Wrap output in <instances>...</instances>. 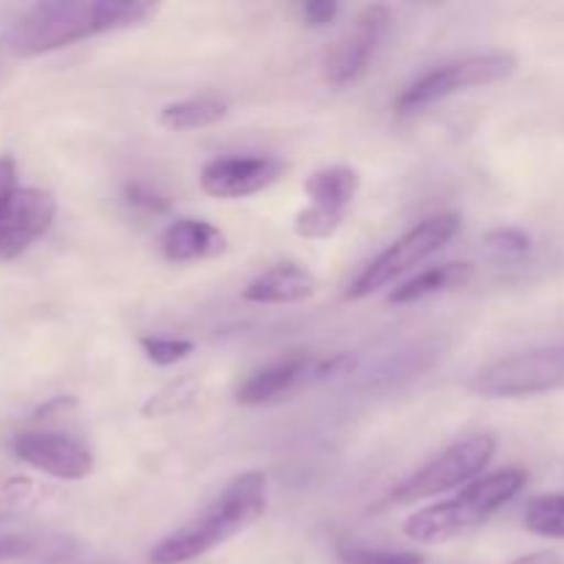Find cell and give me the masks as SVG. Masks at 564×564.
I'll list each match as a JSON object with an SVG mask.
<instances>
[{
    "label": "cell",
    "instance_id": "6da1fadb",
    "mask_svg": "<svg viewBox=\"0 0 564 564\" xmlns=\"http://www.w3.org/2000/svg\"><path fill=\"white\" fill-rule=\"evenodd\" d=\"M158 14L147 0H47L22 11L6 31V50L20 58L53 53L83 39L127 31Z\"/></svg>",
    "mask_w": 564,
    "mask_h": 564
},
{
    "label": "cell",
    "instance_id": "7a4b0ae2",
    "mask_svg": "<svg viewBox=\"0 0 564 564\" xmlns=\"http://www.w3.org/2000/svg\"><path fill=\"white\" fill-rule=\"evenodd\" d=\"M268 510V479L259 471H246L226 485L224 494L204 507L198 516L182 523L174 534L160 540L149 554L152 564H185L229 543Z\"/></svg>",
    "mask_w": 564,
    "mask_h": 564
},
{
    "label": "cell",
    "instance_id": "3957f363",
    "mask_svg": "<svg viewBox=\"0 0 564 564\" xmlns=\"http://www.w3.org/2000/svg\"><path fill=\"white\" fill-rule=\"evenodd\" d=\"M527 485V471L521 468H501L468 485L463 494L427 507L405 521V534L422 545L449 543L471 529L482 527L499 507L516 499Z\"/></svg>",
    "mask_w": 564,
    "mask_h": 564
},
{
    "label": "cell",
    "instance_id": "277c9868",
    "mask_svg": "<svg viewBox=\"0 0 564 564\" xmlns=\"http://www.w3.org/2000/svg\"><path fill=\"white\" fill-rule=\"evenodd\" d=\"M564 389V345L534 347L479 369L471 391L488 400H521Z\"/></svg>",
    "mask_w": 564,
    "mask_h": 564
},
{
    "label": "cell",
    "instance_id": "5b68a950",
    "mask_svg": "<svg viewBox=\"0 0 564 564\" xmlns=\"http://www.w3.org/2000/svg\"><path fill=\"white\" fill-rule=\"evenodd\" d=\"M457 231H460V218L455 213L430 215L422 224L413 226L411 231H405L394 246L386 248L372 264H367V270L350 284L347 297L350 301H361V297L383 290L391 281H397L408 270L416 268L419 262H424L435 251H441Z\"/></svg>",
    "mask_w": 564,
    "mask_h": 564
},
{
    "label": "cell",
    "instance_id": "8992f818",
    "mask_svg": "<svg viewBox=\"0 0 564 564\" xmlns=\"http://www.w3.org/2000/svg\"><path fill=\"white\" fill-rule=\"evenodd\" d=\"M518 69V58L512 53H485L471 55V58L455 61V64L438 66L419 77L411 88L400 94L397 99V113L408 116L424 110L427 105L441 102L446 97L468 91V88H482L490 83L507 80Z\"/></svg>",
    "mask_w": 564,
    "mask_h": 564
},
{
    "label": "cell",
    "instance_id": "52a82bcc",
    "mask_svg": "<svg viewBox=\"0 0 564 564\" xmlns=\"http://www.w3.org/2000/svg\"><path fill=\"white\" fill-rule=\"evenodd\" d=\"M496 455V441L490 435H474V438L460 441V444L449 446L441 452L433 463L408 477L405 482L397 485L391 490L389 499L394 505H416V501L433 499V496L446 494V490L457 488V485L471 482L474 477L482 474L490 457Z\"/></svg>",
    "mask_w": 564,
    "mask_h": 564
},
{
    "label": "cell",
    "instance_id": "ba28073f",
    "mask_svg": "<svg viewBox=\"0 0 564 564\" xmlns=\"http://www.w3.org/2000/svg\"><path fill=\"white\" fill-rule=\"evenodd\" d=\"M389 28H391L389 6H380V3L367 6V9L356 17V22H352L350 31L345 33V39L336 44L330 58L325 61V77H328L330 86L341 88L361 80V77L369 72V66H372L375 55H378Z\"/></svg>",
    "mask_w": 564,
    "mask_h": 564
},
{
    "label": "cell",
    "instance_id": "9c48e42d",
    "mask_svg": "<svg viewBox=\"0 0 564 564\" xmlns=\"http://www.w3.org/2000/svg\"><path fill=\"white\" fill-rule=\"evenodd\" d=\"M55 198L39 187H17L0 209V262L25 253L53 226Z\"/></svg>",
    "mask_w": 564,
    "mask_h": 564
},
{
    "label": "cell",
    "instance_id": "30bf717a",
    "mask_svg": "<svg viewBox=\"0 0 564 564\" xmlns=\"http://www.w3.org/2000/svg\"><path fill=\"white\" fill-rule=\"evenodd\" d=\"M11 452L47 477L77 482L94 471V457L77 441L58 433H22L11 441Z\"/></svg>",
    "mask_w": 564,
    "mask_h": 564
},
{
    "label": "cell",
    "instance_id": "8fae6325",
    "mask_svg": "<svg viewBox=\"0 0 564 564\" xmlns=\"http://www.w3.org/2000/svg\"><path fill=\"white\" fill-rule=\"evenodd\" d=\"M281 174L284 165L273 158H224L204 165L198 182L213 198H246L268 191Z\"/></svg>",
    "mask_w": 564,
    "mask_h": 564
},
{
    "label": "cell",
    "instance_id": "7c38bea8",
    "mask_svg": "<svg viewBox=\"0 0 564 564\" xmlns=\"http://www.w3.org/2000/svg\"><path fill=\"white\" fill-rule=\"evenodd\" d=\"M226 235L207 220H176L160 237V251L169 262H202L226 251Z\"/></svg>",
    "mask_w": 564,
    "mask_h": 564
},
{
    "label": "cell",
    "instance_id": "4fadbf2b",
    "mask_svg": "<svg viewBox=\"0 0 564 564\" xmlns=\"http://www.w3.org/2000/svg\"><path fill=\"white\" fill-rule=\"evenodd\" d=\"M314 292H317V279L306 268H297V264H275V268H270L268 273L253 279L242 290V301L279 306V303L306 301Z\"/></svg>",
    "mask_w": 564,
    "mask_h": 564
},
{
    "label": "cell",
    "instance_id": "5bb4252c",
    "mask_svg": "<svg viewBox=\"0 0 564 564\" xmlns=\"http://www.w3.org/2000/svg\"><path fill=\"white\" fill-rule=\"evenodd\" d=\"M312 369L314 361L308 356H292L286 361L273 364V367L251 375L237 389V402H242V405H262V402L279 400L281 394L295 389L301 380H306L312 375Z\"/></svg>",
    "mask_w": 564,
    "mask_h": 564
},
{
    "label": "cell",
    "instance_id": "9a60e30c",
    "mask_svg": "<svg viewBox=\"0 0 564 564\" xmlns=\"http://www.w3.org/2000/svg\"><path fill=\"white\" fill-rule=\"evenodd\" d=\"M358 187H361V176H358L356 169H347V165L319 169L303 182V191L312 198L314 207L334 209V213H345L347 204L356 198Z\"/></svg>",
    "mask_w": 564,
    "mask_h": 564
},
{
    "label": "cell",
    "instance_id": "2e32d148",
    "mask_svg": "<svg viewBox=\"0 0 564 564\" xmlns=\"http://www.w3.org/2000/svg\"><path fill=\"white\" fill-rule=\"evenodd\" d=\"M471 275H474V268L468 262L438 264V268L424 270L422 275H416V279L397 286V290L389 295V301L397 303V306L416 303L422 301V297L438 295V292H446V290H457V286H466L468 281H471Z\"/></svg>",
    "mask_w": 564,
    "mask_h": 564
},
{
    "label": "cell",
    "instance_id": "e0dca14e",
    "mask_svg": "<svg viewBox=\"0 0 564 564\" xmlns=\"http://www.w3.org/2000/svg\"><path fill=\"white\" fill-rule=\"evenodd\" d=\"M229 113V102L218 97H193L182 99V102L165 105L160 113V124L165 130L187 132V130H202V127L218 124Z\"/></svg>",
    "mask_w": 564,
    "mask_h": 564
},
{
    "label": "cell",
    "instance_id": "ac0fdd59",
    "mask_svg": "<svg viewBox=\"0 0 564 564\" xmlns=\"http://www.w3.org/2000/svg\"><path fill=\"white\" fill-rule=\"evenodd\" d=\"M523 527L538 538L564 540V494L538 496L527 505Z\"/></svg>",
    "mask_w": 564,
    "mask_h": 564
},
{
    "label": "cell",
    "instance_id": "d6986e66",
    "mask_svg": "<svg viewBox=\"0 0 564 564\" xmlns=\"http://www.w3.org/2000/svg\"><path fill=\"white\" fill-rule=\"evenodd\" d=\"M341 218H345V213H334V209L308 204L306 209L297 213L295 235L306 237V240H325V237H330L336 229H339Z\"/></svg>",
    "mask_w": 564,
    "mask_h": 564
},
{
    "label": "cell",
    "instance_id": "ffe728a7",
    "mask_svg": "<svg viewBox=\"0 0 564 564\" xmlns=\"http://www.w3.org/2000/svg\"><path fill=\"white\" fill-rule=\"evenodd\" d=\"M141 350L158 367H171V364L185 361L193 352V341L187 339H165V336H141Z\"/></svg>",
    "mask_w": 564,
    "mask_h": 564
},
{
    "label": "cell",
    "instance_id": "44dd1931",
    "mask_svg": "<svg viewBox=\"0 0 564 564\" xmlns=\"http://www.w3.org/2000/svg\"><path fill=\"white\" fill-rule=\"evenodd\" d=\"M339 560L345 564H424V556L413 554V551L358 549V545H347V549H341Z\"/></svg>",
    "mask_w": 564,
    "mask_h": 564
},
{
    "label": "cell",
    "instance_id": "7402d4cb",
    "mask_svg": "<svg viewBox=\"0 0 564 564\" xmlns=\"http://www.w3.org/2000/svg\"><path fill=\"white\" fill-rule=\"evenodd\" d=\"M485 248L499 262H512V259H521L523 253H529L532 242L518 229H496L485 237Z\"/></svg>",
    "mask_w": 564,
    "mask_h": 564
},
{
    "label": "cell",
    "instance_id": "603a6c76",
    "mask_svg": "<svg viewBox=\"0 0 564 564\" xmlns=\"http://www.w3.org/2000/svg\"><path fill=\"white\" fill-rule=\"evenodd\" d=\"M124 202L130 204V207L141 209V213H152V215L169 213L171 209L169 196L154 191V187L147 185V182H130V185L124 187Z\"/></svg>",
    "mask_w": 564,
    "mask_h": 564
},
{
    "label": "cell",
    "instance_id": "cb8c5ba5",
    "mask_svg": "<svg viewBox=\"0 0 564 564\" xmlns=\"http://www.w3.org/2000/svg\"><path fill=\"white\" fill-rule=\"evenodd\" d=\"M301 14L308 28H325L339 14V3H334V0H308V3L301 6Z\"/></svg>",
    "mask_w": 564,
    "mask_h": 564
},
{
    "label": "cell",
    "instance_id": "d4e9b609",
    "mask_svg": "<svg viewBox=\"0 0 564 564\" xmlns=\"http://www.w3.org/2000/svg\"><path fill=\"white\" fill-rule=\"evenodd\" d=\"M17 193V163L6 154L0 158V209L6 207L11 196Z\"/></svg>",
    "mask_w": 564,
    "mask_h": 564
},
{
    "label": "cell",
    "instance_id": "484cf974",
    "mask_svg": "<svg viewBox=\"0 0 564 564\" xmlns=\"http://www.w3.org/2000/svg\"><path fill=\"white\" fill-rule=\"evenodd\" d=\"M512 564H560V556L549 554V551H543V554L523 556V560H518V562H512Z\"/></svg>",
    "mask_w": 564,
    "mask_h": 564
}]
</instances>
